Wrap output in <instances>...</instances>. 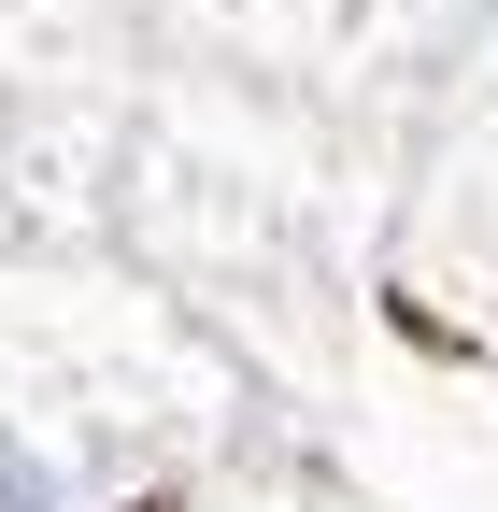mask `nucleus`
Listing matches in <instances>:
<instances>
[{
  "mask_svg": "<svg viewBox=\"0 0 498 512\" xmlns=\"http://www.w3.org/2000/svg\"><path fill=\"white\" fill-rule=\"evenodd\" d=\"M0 512H57V470L29 456V441H0Z\"/></svg>",
  "mask_w": 498,
  "mask_h": 512,
  "instance_id": "f257e3e1",
  "label": "nucleus"
}]
</instances>
